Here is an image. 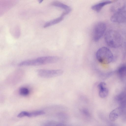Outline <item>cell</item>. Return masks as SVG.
<instances>
[{
    "label": "cell",
    "mask_w": 126,
    "mask_h": 126,
    "mask_svg": "<svg viewBox=\"0 0 126 126\" xmlns=\"http://www.w3.org/2000/svg\"><path fill=\"white\" fill-rule=\"evenodd\" d=\"M19 93L20 95L23 96H26L30 93V90L27 88L23 87L20 88L19 90Z\"/></svg>",
    "instance_id": "obj_14"
},
{
    "label": "cell",
    "mask_w": 126,
    "mask_h": 126,
    "mask_svg": "<svg viewBox=\"0 0 126 126\" xmlns=\"http://www.w3.org/2000/svg\"><path fill=\"white\" fill-rule=\"evenodd\" d=\"M112 2V1L110 0L104 1L92 6L91 8L97 12H99L104 6Z\"/></svg>",
    "instance_id": "obj_11"
},
{
    "label": "cell",
    "mask_w": 126,
    "mask_h": 126,
    "mask_svg": "<svg viewBox=\"0 0 126 126\" xmlns=\"http://www.w3.org/2000/svg\"><path fill=\"white\" fill-rule=\"evenodd\" d=\"M106 29V25L103 22H99L95 25L93 35V39L95 41H99L105 33Z\"/></svg>",
    "instance_id": "obj_4"
},
{
    "label": "cell",
    "mask_w": 126,
    "mask_h": 126,
    "mask_svg": "<svg viewBox=\"0 0 126 126\" xmlns=\"http://www.w3.org/2000/svg\"><path fill=\"white\" fill-rule=\"evenodd\" d=\"M45 113V112L42 110H37L31 112L23 111L20 112L17 115L19 118L26 116L28 117H32L43 115Z\"/></svg>",
    "instance_id": "obj_7"
},
{
    "label": "cell",
    "mask_w": 126,
    "mask_h": 126,
    "mask_svg": "<svg viewBox=\"0 0 126 126\" xmlns=\"http://www.w3.org/2000/svg\"><path fill=\"white\" fill-rule=\"evenodd\" d=\"M42 0H40L39 1V3H40V2L41 3L42 2Z\"/></svg>",
    "instance_id": "obj_17"
},
{
    "label": "cell",
    "mask_w": 126,
    "mask_h": 126,
    "mask_svg": "<svg viewBox=\"0 0 126 126\" xmlns=\"http://www.w3.org/2000/svg\"><path fill=\"white\" fill-rule=\"evenodd\" d=\"M63 71L61 69L49 70L40 69L38 70V75L40 77L45 78H50L62 75Z\"/></svg>",
    "instance_id": "obj_5"
},
{
    "label": "cell",
    "mask_w": 126,
    "mask_h": 126,
    "mask_svg": "<svg viewBox=\"0 0 126 126\" xmlns=\"http://www.w3.org/2000/svg\"><path fill=\"white\" fill-rule=\"evenodd\" d=\"M104 39L107 45L112 48L119 47L122 43L121 35L117 32L113 30L107 31L105 35Z\"/></svg>",
    "instance_id": "obj_2"
},
{
    "label": "cell",
    "mask_w": 126,
    "mask_h": 126,
    "mask_svg": "<svg viewBox=\"0 0 126 126\" xmlns=\"http://www.w3.org/2000/svg\"><path fill=\"white\" fill-rule=\"evenodd\" d=\"M64 16V15L62 14L60 17L46 23L44 25V27L46 28L59 23L63 19Z\"/></svg>",
    "instance_id": "obj_12"
},
{
    "label": "cell",
    "mask_w": 126,
    "mask_h": 126,
    "mask_svg": "<svg viewBox=\"0 0 126 126\" xmlns=\"http://www.w3.org/2000/svg\"><path fill=\"white\" fill-rule=\"evenodd\" d=\"M81 112L85 116L87 117H90V113L87 109L83 108L81 110Z\"/></svg>",
    "instance_id": "obj_16"
},
{
    "label": "cell",
    "mask_w": 126,
    "mask_h": 126,
    "mask_svg": "<svg viewBox=\"0 0 126 126\" xmlns=\"http://www.w3.org/2000/svg\"><path fill=\"white\" fill-rule=\"evenodd\" d=\"M121 109L119 107L110 112L109 115V118L110 120L112 122H114L116 121L119 117L121 116Z\"/></svg>",
    "instance_id": "obj_9"
},
{
    "label": "cell",
    "mask_w": 126,
    "mask_h": 126,
    "mask_svg": "<svg viewBox=\"0 0 126 126\" xmlns=\"http://www.w3.org/2000/svg\"><path fill=\"white\" fill-rule=\"evenodd\" d=\"M59 59V57L56 56H43L22 61L18 65L20 66H33L51 64L56 62Z\"/></svg>",
    "instance_id": "obj_1"
},
{
    "label": "cell",
    "mask_w": 126,
    "mask_h": 126,
    "mask_svg": "<svg viewBox=\"0 0 126 126\" xmlns=\"http://www.w3.org/2000/svg\"><path fill=\"white\" fill-rule=\"evenodd\" d=\"M96 56L98 61L104 64L110 63L113 59V56L112 52L106 47L99 48L96 52Z\"/></svg>",
    "instance_id": "obj_3"
},
{
    "label": "cell",
    "mask_w": 126,
    "mask_h": 126,
    "mask_svg": "<svg viewBox=\"0 0 126 126\" xmlns=\"http://www.w3.org/2000/svg\"><path fill=\"white\" fill-rule=\"evenodd\" d=\"M117 72L119 75L121 77H126V65H123L120 67Z\"/></svg>",
    "instance_id": "obj_13"
},
{
    "label": "cell",
    "mask_w": 126,
    "mask_h": 126,
    "mask_svg": "<svg viewBox=\"0 0 126 126\" xmlns=\"http://www.w3.org/2000/svg\"><path fill=\"white\" fill-rule=\"evenodd\" d=\"M59 124L54 121H50L46 123L43 126H59Z\"/></svg>",
    "instance_id": "obj_15"
},
{
    "label": "cell",
    "mask_w": 126,
    "mask_h": 126,
    "mask_svg": "<svg viewBox=\"0 0 126 126\" xmlns=\"http://www.w3.org/2000/svg\"><path fill=\"white\" fill-rule=\"evenodd\" d=\"M98 87L99 90V95L100 97L104 98L108 96L109 93V90L106 87V84L104 82H100L98 85Z\"/></svg>",
    "instance_id": "obj_8"
},
{
    "label": "cell",
    "mask_w": 126,
    "mask_h": 126,
    "mask_svg": "<svg viewBox=\"0 0 126 126\" xmlns=\"http://www.w3.org/2000/svg\"><path fill=\"white\" fill-rule=\"evenodd\" d=\"M51 4L54 6L60 8L64 10L63 12L65 15L69 13L71 10V9L70 6L58 1H54Z\"/></svg>",
    "instance_id": "obj_10"
},
{
    "label": "cell",
    "mask_w": 126,
    "mask_h": 126,
    "mask_svg": "<svg viewBox=\"0 0 126 126\" xmlns=\"http://www.w3.org/2000/svg\"><path fill=\"white\" fill-rule=\"evenodd\" d=\"M123 6L118 9L111 16V20L113 22L122 23L126 22V10Z\"/></svg>",
    "instance_id": "obj_6"
}]
</instances>
